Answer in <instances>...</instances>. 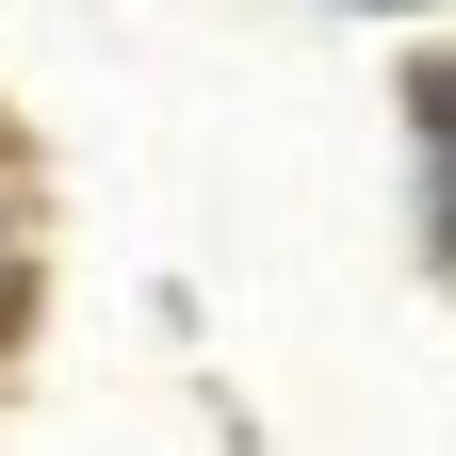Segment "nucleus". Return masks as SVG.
Here are the masks:
<instances>
[{
    "label": "nucleus",
    "instance_id": "1",
    "mask_svg": "<svg viewBox=\"0 0 456 456\" xmlns=\"http://www.w3.org/2000/svg\"><path fill=\"white\" fill-rule=\"evenodd\" d=\"M424 196H440V245H456V66H424Z\"/></svg>",
    "mask_w": 456,
    "mask_h": 456
},
{
    "label": "nucleus",
    "instance_id": "2",
    "mask_svg": "<svg viewBox=\"0 0 456 456\" xmlns=\"http://www.w3.org/2000/svg\"><path fill=\"white\" fill-rule=\"evenodd\" d=\"M0 310H17V228H0Z\"/></svg>",
    "mask_w": 456,
    "mask_h": 456
}]
</instances>
